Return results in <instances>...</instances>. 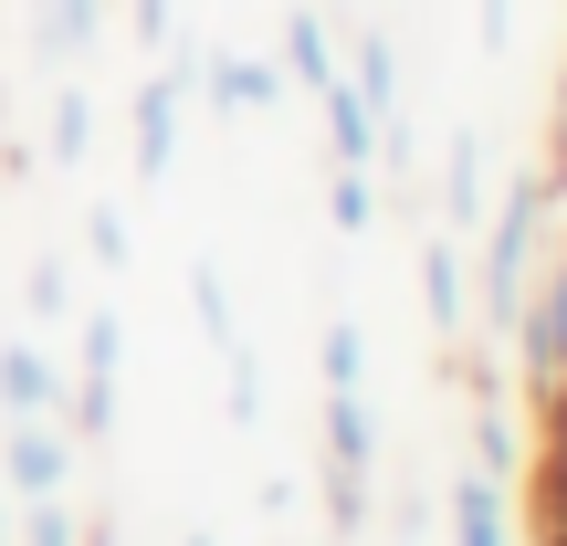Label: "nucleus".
Here are the masks:
<instances>
[{"label":"nucleus","mask_w":567,"mask_h":546,"mask_svg":"<svg viewBox=\"0 0 567 546\" xmlns=\"http://www.w3.org/2000/svg\"><path fill=\"white\" fill-rule=\"evenodd\" d=\"M557 222H567V200L547 189V168H515V179H505V210H484V222H473V231H484V264H473V316H484L494 347L515 337V305H526L536 264H547Z\"/></svg>","instance_id":"f257e3e1"},{"label":"nucleus","mask_w":567,"mask_h":546,"mask_svg":"<svg viewBox=\"0 0 567 546\" xmlns=\"http://www.w3.org/2000/svg\"><path fill=\"white\" fill-rule=\"evenodd\" d=\"M515 389H526V410H557L567 400V222L547 243V264H536L526 305H515Z\"/></svg>","instance_id":"f03ea898"},{"label":"nucleus","mask_w":567,"mask_h":546,"mask_svg":"<svg viewBox=\"0 0 567 546\" xmlns=\"http://www.w3.org/2000/svg\"><path fill=\"white\" fill-rule=\"evenodd\" d=\"M116 379H126V326H116V305H95L84 316V358L63 368V431L74 442H105L116 431Z\"/></svg>","instance_id":"7ed1b4c3"},{"label":"nucleus","mask_w":567,"mask_h":546,"mask_svg":"<svg viewBox=\"0 0 567 546\" xmlns=\"http://www.w3.org/2000/svg\"><path fill=\"white\" fill-rule=\"evenodd\" d=\"M84 442L63 421H0V494L11 505H42V494H74Z\"/></svg>","instance_id":"20e7f679"},{"label":"nucleus","mask_w":567,"mask_h":546,"mask_svg":"<svg viewBox=\"0 0 567 546\" xmlns=\"http://www.w3.org/2000/svg\"><path fill=\"white\" fill-rule=\"evenodd\" d=\"M0 421H63V358L42 337H0Z\"/></svg>","instance_id":"39448f33"},{"label":"nucleus","mask_w":567,"mask_h":546,"mask_svg":"<svg viewBox=\"0 0 567 546\" xmlns=\"http://www.w3.org/2000/svg\"><path fill=\"white\" fill-rule=\"evenodd\" d=\"M421 316H431V337H463V326H473V264H463V231H431V243H421Z\"/></svg>","instance_id":"423d86ee"},{"label":"nucleus","mask_w":567,"mask_h":546,"mask_svg":"<svg viewBox=\"0 0 567 546\" xmlns=\"http://www.w3.org/2000/svg\"><path fill=\"white\" fill-rule=\"evenodd\" d=\"M442 515H452V546H515V484H494V473H452V494H442Z\"/></svg>","instance_id":"0eeeda50"},{"label":"nucleus","mask_w":567,"mask_h":546,"mask_svg":"<svg viewBox=\"0 0 567 546\" xmlns=\"http://www.w3.org/2000/svg\"><path fill=\"white\" fill-rule=\"evenodd\" d=\"M179 95H189V63L137 84V179H168L179 168Z\"/></svg>","instance_id":"6e6552de"},{"label":"nucleus","mask_w":567,"mask_h":546,"mask_svg":"<svg viewBox=\"0 0 567 546\" xmlns=\"http://www.w3.org/2000/svg\"><path fill=\"white\" fill-rule=\"evenodd\" d=\"M316 116H326V158H337V168H379V116L358 105L347 63H337V84H316Z\"/></svg>","instance_id":"1a4fd4ad"},{"label":"nucleus","mask_w":567,"mask_h":546,"mask_svg":"<svg viewBox=\"0 0 567 546\" xmlns=\"http://www.w3.org/2000/svg\"><path fill=\"white\" fill-rule=\"evenodd\" d=\"M189 84H210V105H231V116L284 95V74H274L264 53H210V63H189Z\"/></svg>","instance_id":"9d476101"},{"label":"nucleus","mask_w":567,"mask_h":546,"mask_svg":"<svg viewBox=\"0 0 567 546\" xmlns=\"http://www.w3.org/2000/svg\"><path fill=\"white\" fill-rule=\"evenodd\" d=\"M284 84H305V95L337 84V42H326V11H316V0L284 11Z\"/></svg>","instance_id":"9b49d317"},{"label":"nucleus","mask_w":567,"mask_h":546,"mask_svg":"<svg viewBox=\"0 0 567 546\" xmlns=\"http://www.w3.org/2000/svg\"><path fill=\"white\" fill-rule=\"evenodd\" d=\"M95 32H105V0H32V42H42V63H74Z\"/></svg>","instance_id":"f8f14e48"},{"label":"nucleus","mask_w":567,"mask_h":546,"mask_svg":"<svg viewBox=\"0 0 567 546\" xmlns=\"http://www.w3.org/2000/svg\"><path fill=\"white\" fill-rule=\"evenodd\" d=\"M442 210H452V222H484V137H473V126H463V137H452V168H442Z\"/></svg>","instance_id":"ddd939ff"},{"label":"nucleus","mask_w":567,"mask_h":546,"mask_svg":"<svg viewBox=\"0 0 567 546\" xmlns=\"http://www.w3.org/2000/svg\"><path fill=\"white\" fill-rule=\"evenodd\" d=\"M11 546H84L74 494H42V505H11Z\"/></svg>","instance_id":"4468645a"},{"label":"nucleus","mask_w":567,"mask_h":546,"mask_svg":"<svg viewBox=\"0 0 567 546\" xmlns=\"http://www.w3.org/2000/svg\"><path fill=\"white\" fill-rule=\"evenodd\" d=\"M316 379L326 389H368V337H358V316H337L316 337Z\"/></svg>","instance_id":"2eb2a0df"},{"label":"nucleus","mask_w":567,"mask_h":546,"mask_svg":"<svg viewBox=\"0 0 567 546\" xmlns=\"http://www.w3.org/2000/svg\"><path fill=\"white\" fill-rule=\"evenodd\" d=\"M84 147H95V95H84V84H63V95H53V147H42V158L74 168Z\"/></svg>","instance_id":"dca6fc26"},{"label":"nucleus","mask_w":567,"mask_h":546,"mask_svg":"<svg viewBox=\"0 0 567 546\" xmlns=\"http://www.w3.org/2000/svg\"><path fill=\"white\" fill-rule=\"evenodd\" d=\"M189 305H200V337L231 358V347H243V326H231V284H221V264H189Z\"/></svg>","instance_id":"f3484780"},{"label":"nucleus","mask_w":567,"mask_h":546,"mask_svg":"<svg viewBox=\"0 0 567 546\" xmlns=\"http://www.w3.org/2000/svg\"><path fill=\"white\" fill-rule=\"evenodd\" d=\"M326 222H337L347 243H358V231L379 222V189H368V168H337V179H326Z\"/></svg>","instance_id":"a211bd4d"},{"label":"nucleus","mask_w":567,"mask_h":546,"mask_svg":"<svg viewBox=\"0 0 567 546\" xmlns=\"http://www.w3.org/2000/svg\"><path fill=\"white\" fill-rule=\"evenodd\" d=\"M84 253H95L105 274L126 264V210H116V200H95V210H84Z\"/></svg>","instance_id":"6ab92c4d"},{"label":"nucleus","mask_w":567,"mask_h":546,"mask_svg":"<svg viewBox=\"0 0 567 546\" xmlns=\"http://www.w3.org/2000/svg\"><path fill=\"white\" fill-rule=\"evenodd\" d=\"M21 295H32V316L53 326L63 305H74V274H63V253H42V264H32V284H21Z\"/></svg>","instance_id":"aec40b11"},{"label":"nucleus","mask_w":567,"mask_h":546,"mask_svg":"<svg viewBox=\"0 0 567 546\" xmlns=\"http://www.w3.org/2000/svg\"><path fill=\"white\" fill-rule=\"evenodd\" d=\"M231 421H264V358H252V347H231Z\"/></svg>","instance_id":"412c9836"},{"label":"nucleus","mask_w":567,"mask_h":546,"mask_svg":"<svg viewBox=\"0 0 567 546\" xmlns=\"http://www.w3.org/2000/svg\"><path fill=\"white\" fill-rule=\"evenodd\" d=\"M515 42V0H484V53H505Z\"/></svg>","instance_id":"4be33fe9"},{"label":"nucleus","mask_w":567,"mask_h":546,"mask_svg":"<svg viewBox=\"0 0 567 546\" xmlns=\"http://www.w3.org/2000/svg\"><path fill=\"white\" fill-rule=\"evenodd\" d=\"M137 42H168V0H137Z\"/></svg>","instance_id":"5701e85b"},{"label":"nucleus","mask_w":567,"mask_h":546,"mask_svg":"<svg viewBox=\"0 0 567 546\" xmlns=\"http://www.w3.org/2000/svg\"><path fill=\"white\" fill-rule=\"evenodd\" d=\"M84 546H116V526H105V515H95V526H84Z\"/></svg>","instance_id":"b1692460"},{"label":"nucleus","mask_w":567,"mask_h":546,"mask_svg":"<svg viewBox=\"0 0 567 546\" xmlns=\"http://www.w3.org/2000/svg\"><path fill=\"white\" fill-rule=\"evenodd\" d=\"M0 546H11V494H0Z\"/></svg>","instance_id":"393cba45"},{"label":"nucleus","mask_w":567,"mask_h":546,"mask_svg":"<svg viewBox=\"0 0 567 546\" xmlns=\"http://www.w3.org/2000/svg\"><path fill=\"white\" fill-rule=\"evenodd\" d=\"M179 546H210V526H189V536H179Z\"/></svg>","instance_id":"a878e982"}]
</instances>
